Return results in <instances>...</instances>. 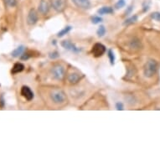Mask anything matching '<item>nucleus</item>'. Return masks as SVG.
<instances>
[{
    "label": "nucleus",
    "mask_w": 160,
    "mask_h": 160,
    "mask_svg": "<svg viewBox=\"0 0 160 160\" xmlns=\"http://www.w3.org/2000/svg\"><path fill=\"white\" fill-rule=\"evenodd\" d=\"M50 100L52 101L53 102L57 105H61V104H64L66 102L67 97L63 90L60 89V88H55L53 89L50 93Z\"/></svg>",
    "instance_id": "f257e3e1"
},
{
    "label": "nucleus",
    "mask_w": 160,
    "mask_h": 160,
    "mask_svg": "<svg viewBox=\"0 0 160 160\" xmlns=\"http://www.w3.org/2000/svg\"><path fill=\"white\" fill-rule=\"evenodd\" d=\"M158 70V63L154 60H148L144 66V76L151 78L154 76Z\"/></svg>",
    "instance_id": "f03ea898"
},
{
    "label": "nucleus",
    "mask_w": 160,
    "mask_h": 160,
    "mask_svg": "<svg viewBox=\"0 0 160 160\" xmlns=\"http://www.w3.org/2000/svg\"><path fill=\"white\" fill-rule=\"evenodd\" d=\"M51 74L53 78L57 81H62L65 77V68L60 64H56L51 69Z\"/></svg>",
    "instance_id": "7ed1b4c3"
},
{
    "label": "nucleus",
    "mask_w": 160,
    "mask_h": 160,
    "mask_svg": "<svg viewBox=\"0 0 160 160\" xmlns=\"http://www.w3.org/2000/svg\"><path fill=\"white\" fill-rule=\"evenodd\" d=\"M106 51H107V49H106L105 45H103L101 43L95 44L92 50V55H94L95 57H101V56H102L106 53Z\"/></svg>",
    "instance_id": "20e7f679"
},
{
    "label": "nucleus",
    "mask_w": 160,
    "mask_h": 160,
    "mask_svg": "<svg viewBox=\"0 0 160 160\" xmlns=\"http://www.w3.org/2000/svg\"><path fill=\"white\" fill-rule=\"evenodd\" d=\"M50 3H51L52 8L59 13L65 10V8H66V5H67L66 0H51Z\"/></svg>",
    "instance_id": "39448f33"
},
{
    "label": "nucleus",
    "mask_w": 160,
    "mask_h": 160,
    "mask_svg": "<svg viewBox=\"0 0 160 160\" xmlns=\"http://www.w3.org/2000/svg\"><path fill=\"white\" fill-rule=\"evenodd\" d=\"M39 20V15L35 9H30L27 16V23L29 25H34Z\"/></svg>",
    "instance_id": "423d86ee"
},
{
    "label": "nucleus",
    "mask_w": 160,
    "mask_h": 160,
    "mask_svg": "<svg viewBox=\"0 0 160 160\" xmlns=\"http://www.w3.org/2000/svg\"><path fill=\"white\" fill-rule=\"evenodd\" d=\"M38 10L43 15L47 14L50 11V3H48V1H46V0H41L39 3Z\"/></svg>",
    "instance_id": "0eeeda50"
},
{
    "label": "nucleus",
    "mask_w": 160,
    "mask_h": 160,
    "mask_svg": "<svg viewBox=\"0 0 160 160\" xmlns=\"http://www.w3.org/2000/svg\"><path fill=\"white\" fill-rule=\"evenodd\" d=\"M21 95L22 97H24L27 101H31L34 98V93L31 91V89L27 86H23L21 88Z\"/></svg>",
    "instance_id": "6e6552de"
},
{
    "label": "nucleus",
    "mask_w": 160,
    "mask_h": 160,
    "mask_svg": "<svg viewBox=\"0 0 160 160\" xmlns=\"http://www.w3.org/2000/svg\"><path fill=\"white\" fill-rule=\"evenodd\" d=\"M61 45H62V47L65 48L66 50H71V51H72V52L74 53H78L81 51V49H80V48L76 47L73 43H71V41H69V40H64V41H62V42H61Z\"/></svg>",
    "instance_id": "1a4fd4ad"
},
{
    "label": "nucleus",
    "mask_w": 160,
    "mask_h": 160,
    "mask_svg": "<svg viewBox=\"0 0 160 160\" xmlns=\"http://www.w3.org/2000/svg\"><path fill=\"white\" fill-rule=\"evenodd\" d=\"M76 7L82 9H88L91 8V2L90 0H71Z\"/></svg>",
    "instance_id": "9d476101"
},
{
    "label": "nucleus",
    "mask_w": 160,
    "mask_h": 160,
    "mask_svg": "<svg viewBox=\"0 0 160 160\" xmlns=\"http://www.w3.org/2000/svg\"><path fill=\"white\" fill-rule=\"evenodd\" d=\"M82 79V76L80 75L77 72H72V73H70L67 76V80L68 82L71 83V84H76L78 83Z\"/></svg>",
    "instance_id": "9b49d317"
},
{
    "label": "nucleus",
    "mask_w": 160,
    "mask_h": 160,
    "mask_svg": "<svg viewBox=\"0 0 160 160\" xmlns=\"http://www.w3.org/2000/svg\"><path fill=\"white\" fill-rule=\"evenodd\" d=\"M24 50H25V47L24 45H19L18 48H16L15 50L11 53V55L14 58L19 57V56H21L23 55V53L24 52Z\"/></svg>",
    "instance_id": "f8f14e48"
},
{
    "label": "nucleus",
    "mask_w": 160,
    "mask_h": 160,
    "mask_svg": "<svg viewBox=\"0 0 160 160\" xmlns=\"http://www.w3.org/2000/svg\"><path fill=\"white\" fill-rule=\"evenodd\" d=\"M24 66L23 65L22 63H16L14 64V66H13V69H12V74H18V73H20L22 71H24Z\"/></svg>",
    "instance_id": "ddd939ff"
},
{
    "label": "nucleus",
    "mask_w": 160,
    "mask_h": 160,
    "mask_svg": "<svg viewBox=\"0 0 160 160\" xmlns=\"http://www.w3.org/2000/svg\"><path fill=\"white\" fill-rule=\"evenodd\" d=\"M114 10H113L112 8L111 7H102L100 9H98L97 13H99L100 15H105V14H111V13H113Z\"/></svg>",
    "instance_id": "4468645a"
},
{
    "label": "nucleus",
    "mask_w": 160,
    "mask_h": 160,
    "mask_svg": "<svg viewBox=\"0 0 160 160\" xmlns=\"http://www.w3.org/2000/svg\"><path fill=\"white\" fill-rule=\"evenodd\" d=\"M71 29H72V28H71V26H66V28H64L62 30H61V31L58 33L57 36L58 37H63L64 35H66L67 33H69V32L71 31Z\"/></svg>",
    "instance_id": "2eb2a0df"
},
{
    "label": "nucleus",
    "mask_w": 160,
    "mask_h": 160,
    "mask_svg": "<svg viewBox=\"0 0 160 160\" xmlns=\"http://www.w3.org/2000/svg\"><path fill=\"white\" fill-rule=\"evenodd\" d=\"M138 15H133L132 16V17H130V18H128V19H126L125 20V22H124V24H133V23H135V22L138 21Z\"/></svg>",
    "instance_id": "dca6fc26"
},
{
    "label": "nucleus",
    "mask_w": 160,
    "mask_h": 160,
    "mask_svg": "<svg viewBox=\"0 0 160 160\" xmlns=\"http://www.w3.org/2000/svg\"><path fill=\"white\" fill-rule=\"evenodd\" d=\"M106 32H107V30H106V28L105 26H103V25H100V27L98 28V29H97V34H98V36L100 37H102L105 35Z\"/></svg>",
    "instance_id": "f3484780"
},
{
    "label": "nucleus",
    "mask_w": 160,
    "mask_h": 160,
    "mask_svg": "<svg viewBox=\"0 0 160 160\" xmlns=\"http://www.w3.org/2000/svg\"><path fill=\"white\" fill-rule=\"evenodd\" d=\"M6 5L10 8H13L17 5V0H3Z\"/></svg>",
    "instance_id": "a211bd4d"
},
{
    "label": "nucleus",
    "mask_w": 160,
    "mask_h": 160,
    "mask_svg": "<svg viewBox=\"0 0 160 160\" xmlns=\"http://www.w3.org/2000/svg\"><path fill=\"white\" fill-rule=\"evenodd\" d=\"M150 17L155 21L160 22V12H153L150 14Z\"/></svg>",
    "instance_id": "6ab92c4d"
},
{
    "label": "nucleus",
    "mask_w": 160,
    "mask_h": 160,
    "mask_svg": "<svg viewBox=\"0 0 160 160\" xmlns=\"http://www.w3.org/2000/svg\"><path fill=\"white\" fill-rule=\"evenodd\" d=\"M108 57H109V60H110L111 65H114L115 63V55H114V53L112 50H108Z\"/></svg>",
    "instance_id": "aec40b11"
},
{
    "label": "nucleus",
    "mask_w": 160,
    "mask_h": 160,
    "mask_svg": "<svg viewBox=\"0 0 160 160\" xmlns=\"http://www.w3.org/2000/svg\"><path fill=\"white\" fill-rule=\"evenodd\" d=\"M139 46H140V42L138 39H133L132 40L131 43H130V47L131 48H136V49H138Z\"/></svg>",
    "instance_id": "412c9836"
},
{
    "label": "nucleus",
    "mask_w": 160,
    "mask_h": 160,
    "mask_svg": "<svg viewBox=\"0 0 160 160\" xmlns=\"http://www.w3.org/2000/svg\"><path fill=\"white\" fill-rule=\"evenodd\" d=\"M102 21V18H101V17H99V16H94V17H92V24H100Z\"/></svg>",
    "instance_id": "4be33fe9"
},
{
    "label": "nucleus",
    "mask_w": 160,
    "mask_h": 160,
    "mask_svg": "<svg viewBox=\"0 0 160 160\" xmlns=\"http://www.w3.org/2000/svg\"><path fill=\"white\" fill-rule=\"evenodd\" d=\"M126 5V2L125 0H118L117 3H116V8H123L124 6Z\"/></svg>",
    "instance_id": "5701e85b"
},
{
    "label": "nucleus",
    "mask_w": 160,
    "mask_h": 160,
    "mask_svg": "<svg viewBox=\"0 0 160 160\" xmlns=\"http://www.w3.org/2000/svg\"><path fill=\"white\" fill-rule=\"evenodd\" d=\"M59 56H60V54H59V52H57V51H53V52H50V54H49V57H50V59H52V60L57 59V58H59Z\"/></svg>",
    "instance_id": "b1692460"
},
{
    "label": "nucleus",
    "mask_w": 160,
    "mask_h": 160,
    "mask_svg": "<svg viewBox=\"0 0 160 160\" xmlns=\"http://www.w3.org/2000/svg\"><path fill=\"white\" fill-rule=\"evenodd\" d=\"M116 108H117V110L118 111L123 110V108H124L123 104H122V102H117L116 103Z\"/></svg>",
    "instance_id": "393cba45"
},
{
    "label": "nucleus",
    "mask_w": 160,
    "mask_h": 160,
    "mask_svg": "<svg viewBox=\"0 0 160 160\" xmlns=\"http://www.w3.org/2000/svg\"><path fill=\"white\" fill-rule=\"evenodd\" d=\"M30 57V55H29V53H23V55L20 56V59H21L22 61H25V60H28Z\"/></svg>",
    "instance_id": "a878e982"
},
{
    "label": "nucleus",
    "mask_w": 160,
    "mask_h": 160,
    "mask_svg": "<svg viewBox=\"0 0 160 160\" xmlns=\"http://www.w3.org/2000/svg\"><path fill=\"white\" fill-rule=\"evenodd\" d=\"M132 9H133V6L130 5L128 8H127V10H126V12H125V14H126V15H128V14H130V13H132Z\"/></svg>",
    "instance_id": "bb28decb"
}]
</instances>
